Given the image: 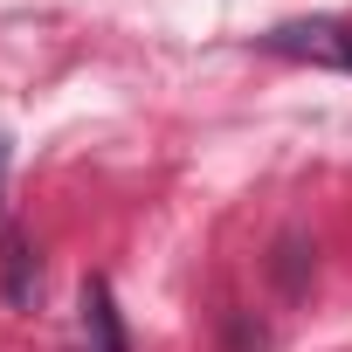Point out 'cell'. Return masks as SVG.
<instances>
[{
    "mask_svg": "<svg viewBox=\"0 0 352 352\" xmlns=\"http://www.w3.org/2000/svg\"><path fill=\"white\" fill-rule=\"evenodd\" d=\"M276 56H297V63H324V69H352V28L345 21H283L263 35Z\"/></svg>",
    "mask_w": 352,
    "mask_h": 352,
    "instance_id": "1",
    "label": "cell"
},
{
    "mask_svg": "<svg viewBox=\"0 0 352 352\" xmlns=\"http://www.w3.org/2000/svg\"><path fill=\"white\" fill-rule=\"evenodd\" d=\"M76 311H83V318H76V324H83V352H131L104 276H90V283H83V304H76Z\"/></svg>",
    "mask_w": 352,
    "mask_h": 352,
    "instance_id": "2",
    "label": "cell"
},
{
    "mask_svg": "<svg viewBox=\"0 0 352 352\" xmlns=\"http://www.w3.org/2000/svg\"><path fill=\"white\" fill-rule=\"evenodd\" d=\"M0 270H8V304H35L42 270H35V249H28L14 228H0Z\"/></svg>",
    "mask_w": 352,
    "mask_h": 352,
    "instance_id": "3",
    "label": "cell"
},
{
    "mask_svg": "<svg viewBox=\"0 0 352 352\" xmlns=\"http://www.w3.org/2000/svg\"><path fill=\"white\" fill-rule=\"evenodd\" d=\"M0 166H8V138H0Z\"/></svg>",
    "mask_w": 352,
    "mask_h": 352,
    "instance_id": "4",
    "label": "cell"
}]
</instances>
